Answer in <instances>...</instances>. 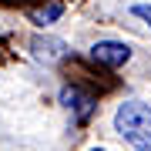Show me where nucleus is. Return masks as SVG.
I'll return each mask as SVG.
<instances>
[{
	"label": "nucleus",
	"mask_w": 151,
	"mask_h": 151,
	"mask_svg": "<svg viewBox=\"0 0 151 151\" xmlns=\"http://www.w3.org/2000/svg\"><path fill=\"white\" fill-rule=\"evenodd\" d=\"M91 151H104V148H91Z\"/></svg>",
	"instance_id": "nucleus-8"
},
{
	"label": "nucleus",
	"mask_w": 151,
	"mask_h": 151,
	"mask_svg": "<svg viewBox=\"0 0 151 151\" xmlns=\"http://www.w3.org/2000/svg\"><path fill=\"white\" fill-rule=\"evenodd\" d=\"M10 4H30V0H10Z\"/></svg>",
	"instance_id": "nucleus-7"
},
{
	"label": "nucleus",
	"mask_w": 151,
	"mask_h": 151,
	"mask_svg": "<svg viewBox=\"0 0 151 151\" xmlns=\"http://www.w3.org/2000/svg\"><path fill=\"white\" fill-rule=\"evenodd\" d=\"M91 60L101 64V67L118 70V67H124V64L131 60V47L121 44V40H97L94 47H91Z\"/></svg>",
	"instance_id": "nucleus-2"
},
{
	"label": "nucleus",
	"mask_w": 151,
	"mask_h": 151,
	"mask_svg": "<svg viewBox=\"0 0 151 151\" xmlns=\"http://www.w3.org/2000/svg\"><path fill=\"white\" fill-rule=\"evenodd\" d=\"M30 50H34V57H37V60H44V64H57V60L67 54V44L60 40V37L37 34V37L30 40Z\"/></svg>",
	"instance_id": "nucleus-4"
},
{
	"label": "nucleus",
	"mask_w": 151,
	"mask_h": 151,
	"mask_svg": "<svg viewBox=\"0 0 151 151\" xmlns=\"http://www.w3.org/2000/svg\"><path fill=\"white\" fill-rule=\"evenodd\" d=\"M131 14H134V17H141V20L151 27V4H134V7H131Z\"/></svg>",
	"instance_id": "nucleus-6"
},
{
	"label": "nucleus",
	"mask_w": 151,
	"mask_h": 151,
	"mask_svg": "<svg viewBox=\"0 0 151 151\" xmlns=\"http://www.w3.org/2000/svg\"><path fill=\"white\" fill-rule=\"evenodd\" d=\"M60 101H64V108L74 111L81 121H87V118H91V111H94V97L84 94L77 84H64V87H60Z\"/></svg>",
	"instance_id": "nucleus-3"
},
{
	"label": "nucleus",
	"mask_w": 151,
	"mask_h": 151,
	"mask_svg": "<svg viewBox=\"0 0 151 151\" xmlns=\"http://www.w3.org/2000/svg\"><path fill=\"white\" fill-rule=\"evenodd\" d=\"M114 131L138 151H151V108L145 101H124L114 111Z\"/></svg>",
	"instance_id": "nucleus-1"
},
{
	"label": "nucleus",
	"mask_w": 151,
	"mask_h": 151,
	"mask_svg": "<svg viewBox=\"0 0 151 151\" xmlns=\"http://www.w3.org/2000/svg\"><path fill=\"white\" fill-rule=\"evenodd\" d=\"M60 14H64V7H60V4H50L47 10H37V14H34V20H37V24H50V20H57Z\"/></svg>",
	"instance_id": "nucleus-5"
}]
</instances>
